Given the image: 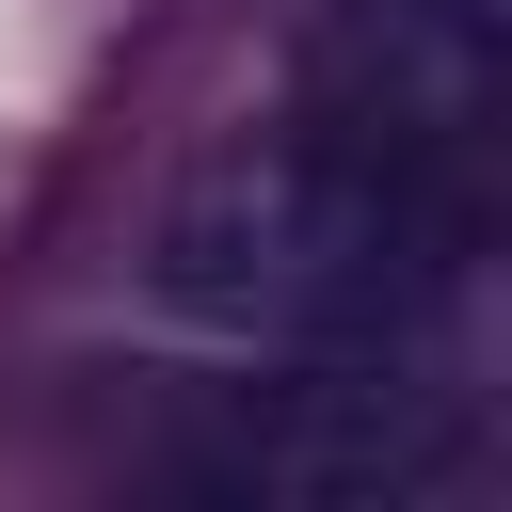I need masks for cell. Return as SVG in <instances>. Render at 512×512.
<instances>
[{"label":"cell","instance_id":"obj_3","mask_svg":"<svg viewBox=\"0 0 512 512\" xmlns=\"http://www.w3.org/2000/svg\"><path fill=\"white\" fill-rule=\"evenodd\" d=\"M304 112L496 192V112H512V0H320L304 16Z\"/></svg>","mask_w":512,"mask_h":512},{"label":"cell","instance_id":"obj_1","mask_svg":"<svg viewBox=\"0 0 512 512\" xmlns=\"http://www.w3.org/2000/svg\"><path fill=\"white\" fill-rule=\"evenodd\" d=\"M480 208L496 192H464L336 112H272L176 176L144 288L240 352H400L480 272Z\"/></svg>","mask_w":512,"mask_h":512},{"label":"cell","instance_id":"obj_2","mask_svg":"<svg viewBox=\"0 0 512 512\" xmlns=\"http://www.w3.org/2000/svg\"><path fill=\"white\" fill-rule=\"evenodd\" d=\"M144 464L192 496H256V512H416L464 480V384L432 368V336L272 352L256 384H208Z\"/></svg>","mask_w":512,"mask_h":512}]
</instances>
